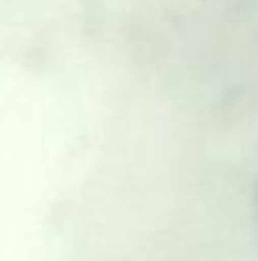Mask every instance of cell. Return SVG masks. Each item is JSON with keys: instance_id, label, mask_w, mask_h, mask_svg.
<instances>
[{"instance_id": "1", "label": "cell", "mask_w": 258, "mask_h": 261, "mask_svg": "<svg viewBox=\"0 0 258 261\" xmlns=\"http://www.w3.org/2000/svg\"><path fill=\"white\" fill-rule=\"evenodd\" d=\"M253 213H256V226H258V182H256V193H253Z\"/></svg>"}]
</instances>
